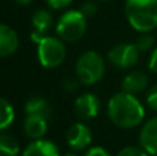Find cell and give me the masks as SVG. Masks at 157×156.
<instances>
[{
	"label": "cell",
	"instance_id": "1",
	"mask_svg": "<svg viewBox=\"0 0 157 156\" xmlns=\"http://www.w3.org/2000/svg\"><path fill=\"white\" fill-rule=\"evenodd\" d=\"M108 115L117 127L131 129L144 120L145 109L134 94L121 91L109 99Z\"/></svg>",
	"mask_w": 157,
	"mask_h": 156
},
{
	"label": "cell",
	"instance_id": "2",
	"mask_svg": "<svg viewBox=\"0 0 157 156\" xmlns=\"http://www.w3.org/2000/svg\"><path fill=\"white\" fill-rule=\"evenodd\" d=\"M125 15L138 32H152L157 28V0H125Z\"/></svg>",
	"mask_w": 157,
	"mask_h": 156
},
{
	"label": "cell",
	"instance_id": "3",
	"mask_svg": "<svg viewBox=\"0 0 157 156\" xmlns=\"http://www.w3.org/2000/svg\"><path fill=\"white\" fill-rule=\"evenodd\" d=\"M105 75V62L95 51H86L76 62V76L80 83L91 86L98 83Z\"/></svg>",
	"mask_w": 157,
	"mask_h": 156
},
{
	"label": "cell",
	"instance_id": "4",
	"mask_svg": "<svg viewBox=\"0 0 157 156\" xmlns=\"http://www.w3.org/2000/svg\"><path fill=\"white\" fill-rule=\"evenodd\" d=\"M87 30V17L80 10H69L61 15L57 24V35L68 43L77 41Z\"/></svg>",
	"mask_w": 157,
	"mask_h": 156
},
{
	"label": "cell",
	"instance_id": "5",
	"mask_svg": "<svg viewBox=\"0 0 157 156\" xmlns=\"http://www.w3.org/2000/svg\"><path fill=\"white\" fill-rule=\"evenodd\" d=\"M37 57L44 68H57L65 61L66 49L62 39L46 36L37 47Z\"/></svg>",
	"mask_w": 157,
	"mask_h": 156
},
{
	"label": "cell",
	"instance_id": "6",
	"mask_svg": "<svg viewBox=\"0 0 157 156\" xmlns=\"http://www.w3.org/2000/svg\"><path fill=\"white\" fill-rule=\"evenodd\" d=\"M108 58L114 66L121 69H130L138 62L139 50L135 44L119 43L110 49L108 53Z\"/></svg>",
	"mask_w": 157,
	"mask_h": 156
},
{
	"label": "cell",
	"instance_id": "7",
	"mask_svg": "<svg viewBox=\"0 0 157 156\" xmlns=\"http://www.w3.org/2000/svg\"><path fill=\"white\" fill-rule=\"evenodd\" d=\"M66 141L73 151H84L92 141L91 130L84 123H75L66 133Z\"/></svg>",
	"mask_w": 157,
	"mask_h": 156
},
{
	"label": "cell",
	"instance_id": "8",
	"mask_svg": "<svg viewBox=\"0 0 157 156\" xmlns=\"http://www.w3.org/2000/svg\"><path fill=\"white\" fill-rule=\"evenodd\" d=\"M99 99L95 94H81L75 102V112L81 120H91L99 112Z\"/></svg>",
	"mask_w": 157,
	"mask_h": 156
},
{
	"label": "cell",
	"instance_id": "9",
	"mask_svg": "<svg viewBox=\"0 0 157 156\" xmlns=\"http://www.w3.org/2000/svg\"><path fill=\"white\" fill-rule=\"evenodd\" d=\"M139 144L150 156H157V116L144 124L139 134Z\"/></svg>",
	"mask_w": 157,
	"mask_h": 156
},
{
	"label": "cell",
	"instance_id": "10",
	"mask_svg": "<svg viewBox=\"0 0 157 156\" xmlns=\"http://www.w3.org/2000/svg\"><path fill=\"white\" fill-rule=\"evenodd\" d=\"M32 25L35 28V32H32L30 39L36 43H40L43 37H46V33L51 29L52 26V15L47 10H39L32 17Z\"/></svg>",
	"mask_w": 157,
	"mask_h": 156
},
{
	"label": "cell",
	"instance_id": "11",
	"mask_svg": "<svg viewBox=\"0 0 157 156\" xmlns=\"http://www.w3.org/2000/svg\"><path fill=\"white\" fill-rule=\"evenodd\" d=\"M18 35L15 30L11 29L6 24L0 25V55L2 57H8L14 54L18 49Z\"/></svg>",
	"mask_w": 157,
	"mask_h": 156
},
{
	"label": "cell",
	"instance_id": "12",
	"mask_svg": "<svg viewBox=\"0 0 157 156\" xmlns=\"http://www.w3.org/2000/svg\"><path fill=\"white\" fill-rule=\"evenodd\" d=\"M22 156H59L58 146L50 140H35L25 148Z\"/></svg>",
	"mask_w": 157,
	"mask_h": 156
},
{
	"label": "cell",
	"instance_id": "13",
	"mask_svg": "<svg viewBox=\"0 0 157 156\" xmlns=\"http://www.w3.org/2000/svg\"><path fill=\"white\" fill-rule=\"evenodd\" d=\"M147 82H149V79H147L146 73H144L142 71H132L124 77L121 87L123 91L135 96L147 87Z\"/></svg>",
	"mask_w": 157,
	"mask_h": 156
},
{
	"label": "cell",
	"instance_id": "14",
	"mask_svg": "<svg viewBox=\"0 0 157 156\" xmlns=\"http://www.w3.org/2000/svg\"><path fill=\"white\" fill-rule=\"evenodd\" d=\"M47 119L37 115H26L24 123V130L26 135L33 140H40L47 133Z\"/></svg>",
	"mask_w": 157,
	"mask_h": 156
},
{
	"label": "cell",
	"instance_id": "15",
	"mask_svg": "<svg viewBox=\"0 0 157 156\" xmlns=\"http://www.w3.org/2000/svg\"><path fill=\"white\" fill-rule=\"evenodd\" d=\"M25 112L26 115H37V116H43L48 120L52 115V109L51 105L48 104L44 97L40 96H33L25 104Z\"/></svg>",
	"mask_w": 157,
	"mask_h": 156
},
{
	"label": "cell",
	"instance_id": "16",
	"mask_svg": "<svg viewBox=\"0 0 157 156\" xmlns=\"http://www.w3.org/2000/svg\"><path fill=\"white\" fill-rule=\"evenodd\" d=\"M19 151V144L13 135L3 133L0 135V155L2 156H18Z\"/></svg>",
	"mask_w": 157,
	"mask_h": 156
},
{
	"label": "cell",
	"instance_id": "17",
	"mask_svg": "<svg viewBox=\"0 0 157 156\" xmlns=\"http://www.w3.org/2000/svg\"><path fill=\"white\" fill-rule=\"evenodd\" d=\"M0 111H2V115H0V129L6 130L7 127H10L13 124L14 118H15L14 108L11 107V104L6 98H2L0 99Z\"/></svg>",
	"mask_w": 157,
	"mask_h": 156
},
{
	"label": "cell",
	"instance_id": "18",
	"mask_svg": "<svg viewBox=\"0 0 157 156\" xmlns=\"http://www.w3.org/2000/svg\"><path fill=\"white\" fill-rule=\"evenodd\" d=\"M153 44H155V37L149 35V32L142 33L135 41V46L138 47L139 51H147V50L152 49Z\"/></svg>",
	"mask_w": 157,
	"mask_h": 156
},
{
	"label": "cell",
	"instance_id": "19",
	"mask_svg": "<svg viewBox=\"0 0 157 156\" xmlns=\"http://www.w3.org/2000/svg\"><path fill=\"white\" fill-rule=\"evenodd\" d=\"M116 156H150L144 148L138 146H125L119 152Z\"/></svg>",
	"mask_w": 157,
	"mask_h": 156
},
{
	"label": "cell",
	"instance_id": "20",
	"mask_svg": "<svg viewBox=\"0 0 157 156\" xmlns=\"http://www.w3.org/2000/svg\"><path fill=\"white\" fill-rule=\"evenodd\" d=\"M146 102H147L150 109H153L157 112V84H155L153 87H150V90L147 91Z\"/></svg>",
	"mask_w": 157,
	"mask_h": 156
},
{
	"label": "cell",
	"instance_id": "21",
	"mask_svg": "<svg viewBox=\"0 0 157 156\" xmlns=\"http://www.w3.org/2000/svg\"><path fill=\"white\" fill-rule=\"evenodd\" d=\"M78 77H68L65 82L62 83V88L66 93H73L75 90H77L78 87Z\"/></svg>",
	"mask_w": 157,
	"mask_h": 156
},
{
	"label": "cell",
	"instance_id": "22",
	"mask_svg": "<svg viewBox=\"0 0 157 156\" xmlns=\"http://www.w3.org/2000/svg\"><path fill=\"white\" fill-rule=\"evenodd\" d=\"M80 11L86 17H92L95 13H97V4H95L94 2H86L83 6H81Z\"/></svg>",
	"mask_w": 157,
	"mask_h": 156
},
{
	"label": "cell",
	"instance_id": "23",
	"mask_svg": "<svg viewBox=\"0 0 157 156\" xmlns=\"http://www.w3.org/2000/svg\"><path fill=\"white\" fill-rule=\"evenodd\" d=\"M47 4L54 10H63L72 3V0H46Z\"/></svg>",
	"mask_w": 157,
	"mask_h": 156
},
{
	"label": "cell",
	"instance_id": "24",
	"mask_svg": "<svg viewBox=\"0 0 157 156\" xmlns=\"http://www.w3.org/2000/svg\"><path fill=\"white\" fill-rule=\"evenodd\" d=\"M84 156H110V154L102 146H94V148L88 149Z\"/></svg>",
	"mask_w": 157,
	"mask_h": 156
},
{
	"label": "cell",
	"instance_id": "25",
	"mask_svg": "<svg viewBox=\"0 0 157 156\" xmlns=\"http://www.w3.org/2000/svg\"><path fill=\"white\" fill-rule=\"evenodd\" d=\"M149 68L152 72L157 73V47L153 50L152 55H150V60H149Z\"/></svg>",
	"mask_w": 157,
	"mask_h": 156
},
{
	"label": "cell",
	"instance_id": "26",
	"mask_svg": "<svg viewBox=\"0 0 157 156\" xmlns=\"http://www.w3.org/2000/svg\"><path fill=\"white\" fill-rule=\"evenodd\" d=\"M30 2H32V0H15V3L19 6H26V4H29Z\"/></svg>",
	"mask_w": 157,
	"mask_h": 156
},
{
	"label": "cell",
	"instance_id": "27",
	"mask_svg": "<svg viewBox=\"0 0 157 156\" xmlns=\"http://www.w3.org/2000/svg\"><path fill=\"white\" fill-rule=\"evenodd\" d=\"M62 156H78L76 152H66L65 155H62Z\"/></svg>",
	"mask_w": 157,
	"mask_h": 156
}]
</instances>
